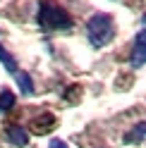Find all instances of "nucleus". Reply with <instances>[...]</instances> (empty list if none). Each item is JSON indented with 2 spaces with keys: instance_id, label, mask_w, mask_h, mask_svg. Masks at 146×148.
I'll use <instances>...</instances> for the list:
<instances>
[{
  "instance_id": "nucleus-1",
  "label": "nucleus",
  "mask_w": 146,
  "mask_h": 148,
  "mask_svg": "<svg viewBox=\"0 0 146 148\" xmlns=\"http://www.w3.org/2000/svg\"><path fill=\"white\" fill-rule=\"evenodd\" d=\"M39 26L43 31H67L72 29V17L70 12H65V7H60L53 0H39Z\"/></svg>"
},
{
  "instance_id": "nucleus-2",
  "label": "nucleus",
  "mask_w": 146,
  "mask_h": 148,
  "mask_svg": "<svg viewBox=\"0 0 146 148\" xmlns=\"http://www.w3.org/2000/svg\"><path fill=\"white\" fill-rule=\"evenodd\" d=\"M86 36H89L91 48H96V50H101L103 45H108L115 38V22H113V17L105 14V12L91 14L89 22H86Z\"/></svg>"
},
{
  "instance_id": "nucleus-3",
  "label": "nucleus",
  "mask_w": 146,
  "mask_h": 148,
  "mask_svg": "<svg viewBox=\"0 0 146 148\" xmlns=\"http://www.w3.org/2000/svg\"><path fill=\"white\" fill-rule=\"evenodd\" d=\"M129 64H132L134 69H139L141 64H146V14H141L139 31H136V36H134V45H132Z\"/></svg>"
},
{
  "instance_id": "nucleus-4",
  "label": "nucleus",
  "mask_w": 146,
  "mask_h": 148,
  "mask_svg": "<svg viewBox=\"0 0 146 148\" xmlns=\"http://www.w3.org/2000/svg\"><path fill=\"white\" fill-rule=\"evenodd\" d=\"M5 134H7V141H10L12 146H17V148H24L26 143H29V134H26L24 127H19V124H10Z\"/></svg>"
},
{
  "instance_id": "nucleus-5",
  "label": "nucleus",
  "mask_w": 146,
  "mask_h": 148,
  "mask_svg": "<svg viewBox=\"0 0 146 148\" xmlns=\"http://www.w3.org/2000/svg\"><path fill=\"white\" fill-rule=\"evenodd\" d=\"M55 124V117H53L50 112H43L39 117H34L31 119V129H34V134H45V132H50V127Z\"/></svg>"
},
{
  "instance_id": "nucleus-6",
  "label": "nucleus",
  "mask_w": 146,
  "mask_h": 148,
  "mask_svg": "<svg viewBox=\"0 0 146 148\" xmlns=\"http://www.w3.org/2000/svg\"><path fill=\"white\" fill-rule=\"evenodd\" d=\"M0 62L5 64V69L12 74V77H17V74H19V67H17V60H14V55L10 53L5 48V45H0Z\"/></svg>"
},
{
  "instance_id": "nucleus-7",
  "label": "nucleus",
  "mask_w": 146,
  "mask_h": 148,
  "mask_svg": "<svg viewBox=\"0 0 146 148\" xmlns=\"http://www.w3.org/2000/svg\"><path fill=\"white\" fill-rule=\"evenodd\" d=\"M146 138V122H139L132 132L125 134V143H141Z\"/></svg>"
},
{
  "instance_id": "nucleus-8",
  "label": "nucleus",
  "mask_w": 146,
  "mask_h": 148,
  "mask_svg": "<svg viewBox=\"0 0 146 148\" xmlns=\"http://www.w3.org/2000/svg\"><path fill=\"white\" fill-rule=\"evenodd\" d=\"M14 79H17V84H19V88H22L24 96H31V93H34V81H31V77H29L26 72H19Z\"/></svg>"
},
{
  "instance_id": "nucleus-9",
  "label": "nucleus",
  "mask_w": 146,
  "mask_h": 148,
  "mask_svg": "<svg viewBox=\"0 0 146 148\" xmlns=\"http://www.w3.org/2000/svg\"><path fill=\"white\" fill-rule=\"evenodd\" d=\"M10 108H14V93L10 88H3L0 91V112H7Z\"/></svg>"
},
{
  "instance_id": "nucleus-10",
  "label": "nucleus",
  "mask_w": 146,
  "mask_h": 148,
  "mask_svg": "<svg viewBox=\"0 0 146 148\" xmlns=\"http://www.w3.org/2000/svg\"><path fill=\"white\" fill-rule=\"evenodd\" d=\"M48 148H70V146L62 141V138H53V141L48 143Z\"/></svg>"
}]
</instances>
